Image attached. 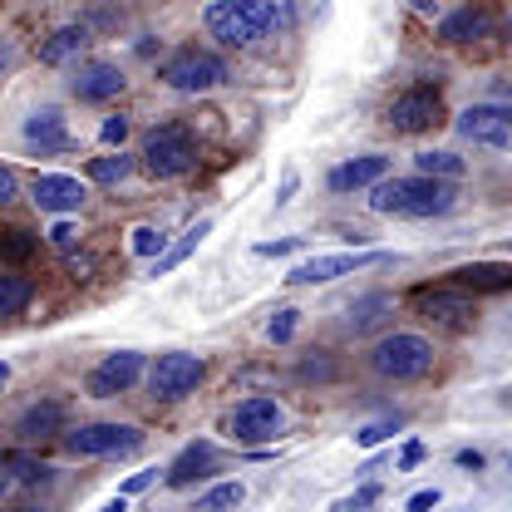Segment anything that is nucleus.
<instances>
[{"mask_svg":"<svg viewBox=\"0 0 512 512\" xmlns=\"http://www.w3.org/2000/svg\"><path fill=\"white\" fill-rule=\"evenodd\" d=\"M242 498H247V488H242V483H217V488H207V493L197 498V512H227V508H242Z\"/></svg>","mask_w":512,"mask_h":512,"instance_id":"c85d7f7f","label":"nucleus"},{"mask_svg":"<svg viewBox=\"0 0 512 512\" xmlns=\"http://www.w3.org/2000/svg\"><path fill=\"white\" fill-rule=\"evenodd\" d=\"M414 311L434 325H448V330H463L478 320V306H473V291L463 286H419L414 291Z\"/></svg>","mask_w":512,"mask_h":512,"instance_id":"0eeeda50","label":"nucleus"},{"mask_svg":"<svg viewBox=\"0 0 512 512\" xmlns=\"http://www.w3.org/2000/svg\"><path fill=\"white\" fill-rule=\"evenodd\" d=\"M212 463H217V448L207 444V439H192V444L168 463V473H163V478H168V488H192L197 478H207V473H212Z\"/></svg>","mask_w":512,"mask_h":512,"instance_id":"6ab92c4d","label":"nucleus"},{"mask_svg":"<svg viewBox=\"0 0 512 512\" xmlns=\"http://www.w3.org/2000/svg\"><path fill=\"white\" fill-rule=\"evenodd\" d=\"M143 448V434L133 424H79L64 434L69 458H128Z\"/></svg>","mask_w":512,"mask_h":512,"instance_id":"423d86ee","label":"nucleus"},{"mask_svg":"<svg viewBox=\"0 0 512 512\" xmlns=\"http://www.w3.org/2000/svg\"><path fill=\"white\" fill-rule=\"evenodd\" d=\"M439 35H444L448 45H478V40H488V35H493V15H488L483 5H463V10L444 15Z\"/></svg>","mask_w":512,"mask_h":512,"instance_id":"aec40b11","label":"nucleus"},{"mask_svg":"<svg viewBox=\"0 0 512 512\" xmlns=\"http://www.w3.org/2000/svg\"><path fill=\"white\" fill-rule=\"evenodd\" d=\"M84 197H89V188H84L79 178H69V173H35V178H30V202H35L40 212L69 217V212L84 207Z\"/></svg>","mask_w":512,"mask_h":512,"instance_id":"4468645a","label":"nucleus"},{"mask_svg":"<svg viewBox=\"0 0 512 512\" xmlns=\"http://www.w3.org/2000/svg\"><path fill=\"white\" fill-rule=\"evenodd\" d=\"M375 498H380V488H375V483H365V488H360V493H355L350 503H340L335 512H365L370 503H375Z\"/></svg>","mask_w":512,"mask_h":512,"instance_id":"c9c22d12","label":"nucleus"},{"mask_svg":"<svg viewBox=\"0 0 512 512\" xmlns=\"http://www.w3.org/2000/svg\"><path fill=\"white\" fill-rule=\"evenodd\" d=\"M64 404L60 399H35L20 419H15V444H50V439H64L69 429H64Z\"/></svg>","mask_w":512,"mask_h":512,"instance_id":"dca6fc26","label":"nucleus"},{"mask_svg":"<svg viewBox=\"0 0 512 512\" xmlns=\"http://www.w3.org/2000/svg\"><path fill=\"white\" fill-rule=\"evenodd\" d=\"M124 138H128V114H109V119L99 124V143H104V148H124Z\"/></svg>","mask_w":512,"mask_h":512,"instance_id":"72a5a7b5","label":"nucleus"},{"mask_svg":"<svg viewBox=\"0 0 512 512\" xmlns=\"http://www.w3.org/2000/svg\"><path fill=\"white\" fill-rule=\"evenodd\" d=\"M89 45V30L84 25H60L45 45H40V64H64V60H74L79 50Z\"/></svg>","mask_w":512,"mask_h":512,"instance_id":"b1692460","label":"nucleus"},{"mask_svg":"<svg viewBox=\"0 0 512 512\" xmlns=\"http://www.w3.org/2000/svg\"><path fill=\"white\" fill-rule=\"evenodd\" d=\"M453 286L473 291V296H493V291H512V261H468L453 271Z\"/></svg>","mask_w":512,"mask_h":512,"instance_id":"a211bd4d","label":"nucleus"},{"mask_svg":"<svg viewBox=\"0 0 512 512\" xmlns=\"http://www.w3.org/2000/svg\"><path fill=\"white\" fill-rule=\"evenodd\" d=\"M124 69L109 60H89L79 64V74L69 79V94L79 99V104H109V99H119L124 94Z\"/></svg>","mask_w":512,"mask_h":512,"instance_id":"2eb2a0df","label":"nucleus"},{"mask_svg":"<svg viewBox=\"0 0 512 512\" xmlns=\"http://www.w3.org/2000/svg\"><path fill=\"white\" fill-rule=\"evenodd\" d=\"M143 168L148 178L168 183V178H183L197 168V133L188 124H158L148 138H143Z\"/></svg>","mask_w":512,"mask_h":512,"instance_id":"7ed1b4c3","label":"nucleus"},{"mask_svg":"<svg viewBox=\"0 0 512 512\" xmlns=\"http://www.w3.org/2000/svg\"><path fill=\"white\" fill-rule=\"evenodd\" d=\"M207 232H212V217H197V222H192L188 232H183V242H173L168 252H163L158 261H153V276H168L173 266H183V261H188V256L197 252V247H202V237H207Z\"/></svg>","mask_w":512,"mask_h":512,"instance_id":"4be33fe9","label":"nucleus"},{"mask_svg":"<svg viewBox=\"0 0 512 512\" xmlns=\"http://www.w3.org/2000/svg\"><path fill=\"white\" fill-rule=\"evenodd\" d=\"M458 468H473V473H478V468H483V453H478V448H463V453H458Z\"/></svg>","mask_w":512,"mask_h":512,"instance_id":"c03bdc74","label":"nucleus"},{"mask_svg":"<svg viewBox=\"0 0 512 512\" xmlns=\"http://www.w3.org/2000/svg\"><path fill=\"white\" fill-rule=\"evenodd\" d=\"M15 512H40V508H15Z\"/></svg>","mask_w":512,"mask_h":512,"instance_id":"09e8293b","label":"nucleus"},{"mask_svg":"<svg viewBox=\"0 0 512 512\" xmlns=\"http://www.w3.org/2000/svg\"><path fill=\"white\" fill-rule=\"evenodd\" d=\"M291 192H296V173H286V183H281V197H276V207H286V202H291Z\"/></svg>","mask_w":512,"mask_h":512,"instance_id":"a18cd8bd","label":"nucleus"},{"mask_svg":"<svg viewBox=\"0 0 512 512\" xmlns=\"http://www.w3.org/2000/svg\"><path fill=\"white\" fill-rule=\"evenodd\" d=\"M384 252H325V256H306L301 266H291V286H325L335 276H355L365 266H380Z\"/></svg>","mask_w":512,"mask_h":512,"instance_id":"f8f14e48","label":"nucleus"},{"mask_svg":"<svg viewBox=\"0 0 512 512\" xmlns=\"http://www.w3.org/2000/svg\"><path fill=\"white\" fill-rule=\"evenodd\" d=\"M15 188H20V173L15 168H0V202H15Z\"/></svg>","mask_w":512,"mask_h":512,"instance_id":"ea45409f","label":"nucleus"},{"mask_svg":"<svg viewBox=\"0 0 512 512\" xmlns=\"http://www.w3.org/2000/svg\"><path fill=\"white\" fill-rule=\"evenodd\" d=\"M301 375H306V380H311V375L330 380V375H335V365H330V360H306V365H301Z\"/></svg>","mask_w":512,"mask_h":512,"instance_id":"37998d69","label":"nucleus"},{"mask_svg":"<svg viewBox=\"0 0 512 512\" xmlns=\"http://www.w3.org/2000/svg\"><path fill=\"white\" fill-rule=\"evenodd\" d=\"M286 429V409L276 404V399H266V394H252V399H242L237 404V414H232V439L237 444H276V434Z\"/></svg>","mask_w":512,"mask_h":512,"instance_id":"1a4fd4ad","label":"nucleus"},{"mask_svg":"<svg viewBox=\"0 0 512 512\" xmlns=\"http://www.w3.org/2000/svg\"><path fill=\"white\" fill-rule=\"evenodd\" d=\"M153 478H158V468H143V473H133V478L124 483V498H133V493H143V488H148Z\"/></svg>","mask_w":512,"mask_h":512,"instance_id":"a19ab883","label":"nucleus"},{"mask_svg":"<svg viewBox=\"0 0 512 512\" xmlns=\"http://www.w3.org/2000/svg\"><path fill=\"white\" fill-rule=\"evenodd\" d=\"M458 138H468V143H478V148H512V109L508 104H468L458 119Z\"/></svg>","mask_w":512,"mask_h":512,"instance_id":"6e6552de","label":"nucleus"},{"mask_svg":"<svg viewBox=\"0 0 512 512\" xmlns=\"http://www.w3.org/2000/svg\"><path fill=\"white\" fill-rule=\"evenodd\" d=\"M296 247H301V237H281V242H261L256 256H286V252H296Z\"/></svg>","mask_w":512,"mask_h":512,"instance_id":"4c0bfd02","label":"nucleus"},{"mask_svg":"<svg viewBox=\"0 0 512 512\" xmlns=\"http://www.w3.org/2000/svg\"><path fill=\"white\" fill-rule=\"evenodd\" d=\"M128 247H133V256H153L158 261V256L168 252V232L163 227H133V242Z\"/></svg>","mask_w":512,"mask_h":512,"instance_id":"7c9ffc66","label":"nucleus"},{"mask_svg":"<svg viewBox=\"0 0 512 512\" xmlns=\"http://www.w3.org/2000/svg\"><path fill=\"white\" fill-rule=\"evenodd\" d=\"M370 370L380 380H424L434 370V345L424 335H414V330H394V335L375 340Z\"/></svg>","mask_w":512,"mask_h":512,"instance_id":"20e7f679","label":"nucleus"},{"mask_svg":"<svg viewBox=\"0 0 512 512\" xmlns=\"http://www.w3.org/2000/svg\"><path fill=\"white\" fill-rule=\"evenodd\" d=\"M30 281L20 276V271H10V276H0V316L5 320H15L20 311H25V301H30Z\"/></svg>","mask_w":512,"mask_h":512,"instance_id":"cd10ccee","label":"nucleus"},{"mask_svg":"<svg viewBox=\"0 0 512 512\" xmlns=\"http://www.w3.org/2000/svg\"><path fill=\"white\" fill-rule=\"evenodd\" d=\"M389 178V158L380 153H365V158H345L325 173V188L330 192H360V188H375Z\"/></svg>","mask_w":512,"mask_h":512,"instance_id":"f3484780","label":"nucleus"},{"mask_svg":"<svg viewBox=\"0 0 512 512\" xmlns=\"http://www.w3.org/2000/svg\"><path fill=\"white\" fill-rule=\"evenodd\" d=\"M0 252H5V261H10V266H20L25 256L35 252V237H30L25 227H5V232H0Z\"/></svg>","mask_w":512,"mask_h":512,"instance_id":"c756f323","label":"nucleus"},{"mask_svg":"<svg viewBox=\"0 0 512 512\" xmlns=\"http://www.w3.org/2000/svg\"><path fill=\"white\" fill-rule=\"evenodd\" d=\"M296 316H301V311H291V306H281V311L271 316V325H266V335H271V345H286V340L296 335Z\"/></svg>","mask_w":512,"mask_h":512,"instance_id":"473e14b6","label":"nucleus"},{"mask_svg":"<svg viewBox=\"0 0 512 512\" xmlns=\"http://www.w3.org/2000/svg\"><path fill=\"white\" fill-rule=\"evenodd\" d=\"M128 173H133V158H128L124 148L119 153H104V158H89V183H99V188H119Z\"/></svg>","mask_w":512,"mask_h":512,"instance_id":"a878e982","label":"nucleus"},{"mask_svg":"<svg viewBox=\"0 0 512 512\" xmlns=\"http://www.w3.org/2000/svg\"><path fill=\"white\" fill-rule=\"evenodd\" d=\"M158 79L173 94H207V89L227 84V64L217 55H207V50H197V45H188V50H178V55H168L158 64Z\"/></svg>","mask_w":512,"mask_h":512,"instance_id":"39448f33","label":"nucleus"},{"mask_svg":"<svg viewBox=\"0 0 512 512\" xmlns=\"http://www.w3.org/2000/svg\"><path fill=\"white\" fill-rule=\"evenodd\" d=\"M414 10H419V15H434V10H439V0H414Z\"/></svg>","mask_w":512,"mask_h":512,"instance_id":"49530a36","label":"nucleus"},{"mask_svg":"<svg viewBox=\"0 0 512 512\" xmlns=\"http://www.w3.org/2000/svg\"><path fill=\"white\" fill-rule=\"evenodd\" d=\"M453 197L448 178H429V173H414V178H384L370 188V207L384 217H444L453 212Z\"/></svg>","mask_w":512,"mask_h":512,"instance_id":"f03ea898","label":"nucleus"},{"mask_svg":"<svg viewBox=\"0 0 512 512\" xmlns=\"http://www.w3.org/2000/svg\"><path fill=\"white\" fill-rule=\"evenodd\" d=\"M143 370H148V360L138 355V350H114V355H104L94 370H89V394L94 399H119V394H128L133 384L143 380Z\"/></svg>","mask_w":512,"mask_h":512,"instance_id":"ddd939ff","label":"nucleus"},{"mask_svg":"<svg viewBox=\"0 0 512 512\" xmlns=\"http://www.w3.org/2000/svg\"><path fill=\"white\" fill-rule=\"evenodd\" d=\"M202 25L212 40H222L232 50H252L296 25V5L291 0H212L202 10Z\"/></svg>","mask_w":512,"mask_h":512,"instance_id":"f257e3e1","label":"nucleus"},{"mask_svg":"<svg viewBox=\"0 0 512 512\" xmlns=\"http://www.w3.org/2000/svg\"><path fill=\"white\" fill-rule=\"evenodd\" d=\"M64 266H69V276H74V281H89V276H94V256H74V252H64Z\"/></svg>","mask_w":512,"mask_h":512,"instance_id":"f704fd0d","label":"nucleus"},{"mask_svg":"<svg viewBox=\"0 0 512 512\" xmlns=\"http://www.w3.org/2000/svg\"><path fill=\"white\" fill-rule=\"evenodd\" d=\"M424 453H429V448H424V444H404V453H399V473H409V468H419V463H424Z\"/></svg>","mask_w":512,"mask_h":512,"instance_id":"58836bf2","label":"nucleus"},{"mask_svg":"<svg viewBox=\"0 0 512 512\" xmlns=\"http://www.w3.org/2000/svg\"><path fill=\"white\" fill-rule=\"evenodd\" d=\"M5 473H10V483H50V463L45 458H35V453H25V444H15V448H5Z\"/></svg>","mask_w":512,"mask_h":512,"instance_id":"5701e85b","label":"nucleus"},{"mask_svg":"<svg viewBox=\"0 0 512 512\" xmlns=\"http://www.w3.org/2000/svg\"><path fill=\"white\" fill-rule=\"evenodd\" d=\"M74 237H79V232H74V222H64V217L50 227V242H55L60 252H69V247H74Z\"/></svg>","mask_w":512,"mask_h":512,"instance_id":"e433bc0d","label":"nucleus"},{"mask_svg":"<svg viewBox=\"0 0 512 512\" xmlns=\"http://www.w3.org/2000/svg\"><path fill=\"white\" fill-rule=\"evenodd\" d=\"M25 138H30V143H40V148H50V153L69 148V133H64V114H60V109H35V114L25 119Z\"/></svg>","mask_w":512,"mask_h":512,"instance_id":"412c9836","label":"nucleus"},{"mask_svg":"<svg viewBox=\"0 0 512 512\" xmlns=\"http://www.w3.org/2000/svg\"><path fill=\"white\" fill-rule=\"evenodd\" d=\"M429 508H439V488H424V493L409 498V512H429Z\"/></svg>","mask_w":512,"mask_h":512,"instance_id":"79ce46f5","label":"nucleus"},{"mask_svg":"<svg viewBox=\"0 0 512 512\" xmlns=\"http://www.w3.org/2000/svg\"><path fill=\"white\" fill-rule=\"evenodd\" d=\"M394 311V296H384V291H370V296H360L355 306H350V330L360 335V330H375L384 316Z\"/></svg>","mask_w":512,"mask_h":512,"instance_id":"393cba45","label":"nucleus"},{"mask_svg":"<svg viewBox=\"0 0 512 512\" xmlns=\"http://www.w3.org/2000/svg\"><path fill=\"white\" fill-rule=\"evenodd\" d=\"M444 119V99H439V89H429V84H419V89H404L394 104H389V114H384V124L394 128V133H424V128H434Z\"/></svg>","mask_w":512,"mask_h":512,"instance_id":"9b49d317","label":"nucleus"},{"mask_svg":"<svg viewBox=\"0 0 512 512\" xmlns=\"http://www.w3.org/2000/svg\"><path fill=\"white\" fill-rule=\"evenodd\" d=\"M414 168H419V173H429V178H448V183L468 173V163H463L458 153H448V148H424V153L414 158Z\"/></svg>","mask_w":512,"mask_h":512,"instance_id":"bb28decb","label":"nucleus"},{"mask_svg":"<svg viewBox=\"0 0 512 512\" xmlns=\"http://www.w3.org/2000/svg\"><path fill=\"white\" fill-rule=\"evenodd\" d=\"M104 512H128V503H124V493H119V498H114V503H109V508Z\"/></svg>","mask_w":512,"mask_h":512,"instance_id":"de8ad7c7","label":"nucleus"},{"mask_svg":"<svg viewBox=\"0 0 512 512\" xmlns=\"http://www.w3.org/2000/svg\"><path fill=\"white\" fill-rule=\"evenodd\" d=\"M202 375H207V365H202L197 355H188V350H168V355L153 360L148 389H153L158 399H183V394H192V389L202 384Z\"/></svg>","mask_w":512,"mask_h":512,"instance_id":"9d476101","label":"nucleus"},{"mask_svg":"<svg viewBox=\"0 0 512 512\" xmlns=\"http://www.w3.org/2000/svg\"><path fill=\"white\" fill-rule=\"evenodd\" d=\"M399 424H404V419H380V424H365V429L355 434V444H360V448H380L384 439H394V434H399Z\"/></svg>","mask_w":512,"mask_h":512,"instance_id":"2f4dec72","label":"nucleus"}]
</instances>
